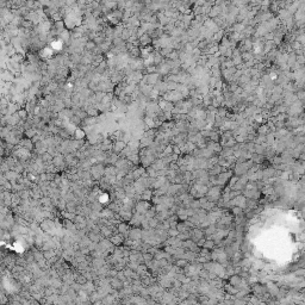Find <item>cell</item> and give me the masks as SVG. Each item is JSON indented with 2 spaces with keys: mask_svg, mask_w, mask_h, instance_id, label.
Segmentation results:
<instances>
[{
  "mask_svg": "<svg viewBox=\"0 0 305 305\" xmlns=\"http://www.w3.org/2000/svg\"><path fill=\"white\" fill-rule=\"evenodd\" d=\"M148 80V84H155L157 81V74H150L145 77Z\"/></svg>",
  "mask_w": 305,
  "mask_h": 305,
  "instance_id": "6da1fadb",
  "label": "cell"
},
{
  "mask_svg": "<svg viewBox=\"0 0 305 305\" xmlns=\"http://www.w3.org/2000/svg\"><path fill=\"white\" fill-rule=\"evenodd\" d=\"M95 48V42L94 41H87L86 42V49L87 50H93V49Z\"/></svg>",
  "mask_w": 305,
  "mask_h": 305,
  "instance_id": "7a4b0ae2",
  "label": "cell"
},
{
  "mask_svg": "<svg viewBox=\"0 0 305 305\" xmlns=\"http://www.w3.org/2000/svg\"><path fill=\"white\" fill-rule=\"evenodd\" d=\"M98 111L95 109H88L87 110V114H90V116H97Z\"/></svg>",
  "mask_w": 305,
  "mask_h": 305,
  "instance_id": "3957f363",
  "label": "cell"
},
{
  "mask_svg": "<svg viewBox=\"0 0 305 305\" xmlns=\"http://www.w3.org/2000/svg\"><path fill=\"white\" fill-rule=\"evenodd\" d=\"M242 56H243V60H244V61H247V60H252V55H250V54H248V53H244Z\"/></svg>",
  "mask_w": 305,
  "mask_h": 305,
  "instance_id": "277c9868",
  "label": "cell"
},
{
  "mask_svg": "<svg viewBox=\"0 0 305 305\" xmlns=\"http://www.w3.org/2000/svg\"><path fill=\"white\" fill-rule=\"evenodd\" d=\"M180 72V68H174V69H172V73L173 74H178Z\"/></svg>",
  "mask_w": 305,
  "mask_h": 305,
  "instance_id": "5b68a950",
  "label": "cell"
},
{
  "mask_svg": "<svg viewBox=\"0 0 305 305\" xmlns=\"http://www.w3.org/2000/svg\"><path fill=\"white\" fill-rule=\"evenodd\" d=\"M298 97H299L300 99H302V98H303V92H299V93H298Z\"/></svg>",
  "mask_w": 305,
  "mask_h": 305,
  "instance_id": "8992f818",
  "label": "cell"
}]
</instances>
